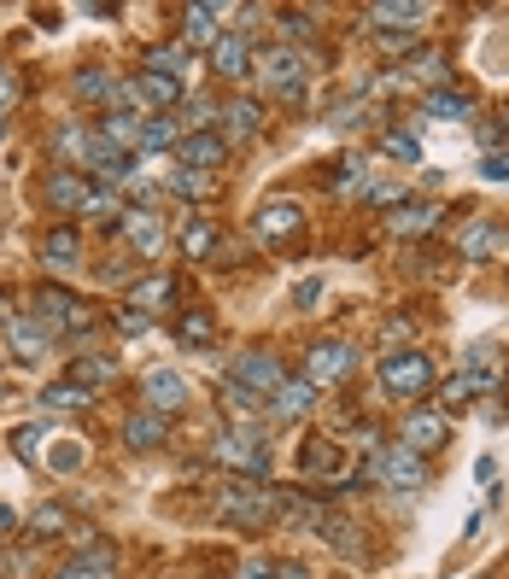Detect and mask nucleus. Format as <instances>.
<instances>
[{
	"instance_id": "obj_50",
	"label": "nucleus",
	"mask_w": 509,
	"mask_h": 579,
	"mask_svg": "<svg viewBox=\"0 0 509 579\" xmlns=\"http://www.w3.org/2000/svg\"><path fill=\"white\" fill-rule=\"evenodd\" d=\"M147 322L152 316H141L135 304H117V328H124V334H147Z\"/></svg>"
},
{
	"instance_id": "obj_44",
	"label": "nucleus",
	"mask_w": 509,
	"mask_h": 579,
	"mask_svg": "<svg viewBox=\"0 0 509 579\" xmlns=\"http://www.w3.org/2000/svg\"><path fill=\"white\" fill-rule=\"evenodd\" d=\"M42 433H47V428H19V433H12V451H19V463H42Z\"/></svg>"
},
{
	"instance_id": "obj_8",
	"label": "nucleus",
	"mask_w": 509,
	"mask_h": 579,
	"mask_svg": "<svg viewBox=\"0 0 509 579\" xmlns=\"http://www.w3.org/2000/svg\"><path fill=\"white\" fill-rule=\"evenodd\" d=\"M141 398H147V410H159V416H182L188 398H194V386H188L182 369H147L141 374Z\"/></svg>"
},
{
	"instance_id": "obj_55",
	"label": "nucleus",
	"mask_w": 509,
	"mask_h": 579,
	"mask_svg": "<svg viewBox=\"0 0 509 579\" xmlns=\"http://www.w3.org/2000/svg\"><path fill=\"white\" fill-rule=\"evenodd\" d=\"M12 100H19V82H12V71H7V65H0V112H7Z\"/></svg>"
},
{
	"instance_id": "obj_30",
	"label": "nucleus",
	"mask_w": 509,
	"mask_h": 579,
	"mask_svg": "<svg viewBox=\"0 0 509 579\" xmlns=\"http://www.w3.org/2000/svg\"><path fill=\"white\" fill-rule=\"evenodd\" d=\"M223 410H229L234 421H258V416H269V404L252 393V386H241V381L229 374V381H223Z\"/></svg>"
},
{
	"instance_id": "obj_17",
	"label": "nucleus",
	"mask_w": 509,
	"mask_h": 579,
	"mask_svg": "<svg viewBox=\"0 0 509 579\" xmlns=\"http://www.w3.org/2000/svg\"><path fill=\"white\" fill-rule=\"evenodd\" d=\"M433 223H439L433 199H398V206L386 211V234H398V241H416V234H428Z\"/></svg>"
},
{
	"instance_id": "obj_7",
	"label": "nucleus",
	"mask_w": 509,
	"mask_h": 579,
	"mask_svg": "<svg viewBox=\"0 0 509 579\" xmlns=\"http://www.w3.org/2000/svg\"><path fill=\"white\" fill-rule=\"evenodd\" d=\"M351 369H358V346H346V339H316V346L304 351V381L311 386H334V381H346Z\"/></svg>"
},
{
	"instance_id": "obj_23",
	"label": "nucleus",
	"mask_w": 509,
	"mask_h": 579,
	"mask_svg": "<svg viewBox=\"0 0 509 579\" xmlns=\"http://www.w3.org/2000/svg\"><path fill=\"white\" fill-rule=\"evenodd\" d=\"M112 574H117V561H112L106 544H94V551L82 544V551H77L71 561H65V568H59L54 579H112Z\"/></svg>"
},
{
	"instance_id": "obj_6",
	"label": "nucleus",
	"mask_w": 509,
	"mask_h": 579,
	"mask_svg": "<svg viewBox=\"0 0 509 579\" xmlns=\"http://www.w3.org/2000/svg\"><path fill=\"white\" fill-rule=\"evenodd\" d=\"M252 71H258L281 100H304V54H293V47H264V54L252 59Z\"/></svg>"
},
{
	"instance_id": "obj_49",
	"label": "nucleus",
	"mask_w": 509,
	"mask_h": 579,
	"mask_svg": "<svg viewBox=\"0 0 509 579\" xmlns=\"http://www.w3.org/2000/svg\"><path fill=\"white\" fill-rule=\"evenodd\" d=\"M281 30H287V36H299V42H311V36H316L311 12H281Z\"/></svg>"
},
{
	"instance_id": "obj_47",
	"label": "nucleus",
	"mask_w": 509,
	"mask_h": 579,
	"mask_svg": "<svg viewBox=\"0 0 509 579\" xmlns=\"http://www.w3.org/2000/svg\"><path fill=\"white\" fill-rule=\"evenodd\" d=\"M82 211H89V223H106V229H112V223H124V217H117L124 206H117L112 194H94V199H89V206H82Z\"/></svg>"
},
{
	"instance_id": "obj_3",
	"label": "nucleus",
	"mask_w": 509,
	"mask_h": 579,
	"mask_svg": "<svg viewBox=\"0 0 509 579\" xmlns=\"http://www.w3.org/2000/svg\"><path fill=\"white\" fill-rule=\"evenodd\" d=\"M381 386L393 398H428L433 393V363H428V351H386L381 357Z\"/></svg>"
},
{
	"instance_id": "obj_37",
	"label": "nucleus",
	"mask_w": 509,
	"mask_h": 579,
	"mask_svg": "<svg viewBox=\"0 0 509 579\" xmlns=\"http://www.w3.org/2000/svg\"><path fill=\"white\" fill-rule=\"evenodd\" d=\"M112 369H117L112 357H100V351H82L77 363H71V381H77V386H89V393H94L100 381H112Z\"/></svg>"
},
{
	"instance_id": "obj_52",
	"label": "nucleus",
	"mask_w": 509,
	"mask_h": 579,
	"mask_svg": "<svg viewBox=\"0 0 509 579\" xmlns=\"http://www.w3.org/2000/svg\"><path fill=\"white\" fill-rule=\"evenodd\" d=\"M481 176L486 182H509V152H491V159L481 164Z\"/></svg>"
},
{
	"instance_id": "obj_16",
	"label": "nucleus",
	"mask_w": 509,
	"mask_h": 579,
	"mask_svg": "<svg viewBox=\"0 0 509 579\" xmlns=\"http://www.w3.org/2000/svg\"><path fill=\"white\" fill-rule=\"evenodd\" d=\"M311 410H316V386L304 374H287L276 386V398H269V421H304Z\"/></svg>"
},
{
	"instance_id": "obj_38",
	"label": "nucleus",
	"mask_w": 509,
	"mask_h": 579,
	"mask_svg": "<svg viewBox=\"0 0 509 579\" xmlns=\"http://www.w3.org/2000/svg\"><path fill=\"white\" fill-rule=\"evenodd\" d=\"M404 77H410V82L421 77V82H433V89H446V77H451V59L433 47V54H421V59H410V65H404Z\"/></svg>"
},
{
	"instance_id": "obj_46",
	"label": "nucleus",
	"mask_w": 509,
	"mask_h": 579,
	"mask_svg": "<svg viewBox=\"0 0 509 579\" xmlns=\"http://www.w3.org/2000/svg\"><path fill=\"white\" fill-rule=\"evenodd\" d=\"M468 398H474V381H468V374H456V381L439 386V404H446V410H463Z\"/></svg>"
},
{
	"instance_id": "obj_11",
	"label": "nucleus",
	"mask_w": 509,
	"mask_h": 579,
	"mask_svg": "<svg viewBox=\"0 0 509 579\" xmlns=\"http://www.w3.org/2000/svg\"><path fill=\"white\" fill-rule=\"evenodd\" d=\"M304 229V211L293 206V199H269V206L252 217V234H258L264 246H281V241H293V234Z\"/></svg>"
},
{
	"instance_id": "obj_34",
	"label": "nucleus",
	"mask_w": 509,
	"mask_h": 579,
	"mask_svg": "<svg viewBox=\"0 0 509 579\" xmlns=\"http://www.w3.org/2000/svg\"><path fill=\"white\" fill-rule=\"evenodd\" d=\"M217 241H223V234H217V223H206V217L182 223V252H188V258H211Z\"/></svg>"
},
{
	"instance_id": "obj_58",
	"label": "nucleus",
	"mask_w": 509,
	"mask_h": 579,
	"mask_svg": "<svg viewBox=\"0 0 509 579\" xmlns=\"http://www.w3.org/2000/svg\"><path fill=\"white\" fill-rule=\"evenodd\" d=\"M0 579H7V556H0Z\"/></svg>"
},
{
	"instance_id": "obj_56",
	"label": "nucleus",
	"mask_w": 509,
	"mask_h": 579,
	"mask_svg": "<svg viewBox=\"0 0 509 579\" xmlns=\"http://www.w3.org/2000/svg\"><path fill=\"white\" fill-rule=\"evenodd\" d=\"M12 526H19V516H12V509H7V503H0V539H7V533H12Z\"/></svg>"
},
{
	"instance_id": "obj_60",
	"label": "nucleus",
	"mask_w": 509,
	"mask_h": 579,
	"mask_svg": "<svg viewBox=\"0 0 509 579\" xmlns=\"http://www.w3.org/2000/svg\"><path fill=\"white\" fill-rule=\"evenodd\" d=\"M0 322H7V316H0Z\"/></svg>"
},
{
	"instance_id": "obj_4",
	"label": "nucleus",
	"mask_w": 509,
	"mask_h": 579,
	"mask_svg": "<svg viewBox=\"0 0 509 579\" xmlns=\"http://www.w3.org/2000/svg\"><path fill=\"white\" fill-rule=\"evenodd\" d=\"M217 463L234 468V474H246V480H264V474H269L264 433H258V428H229L223 439H217Z\"/></svg>"
},
{
	"instance_id": "obj_1",
	"label": "nucleus",
	"mask_w": 509,
	"mask_h": 579,
	"mask_svg": "<svg viewBox=\"0 0 509 579\" xmlns=\"http://www.w3.org/2000/svg\"><path fill=\"white\" fill-rule=\"evenodd\" d=\"M229 526H246V533H264L269 521L287 509V491L281 486H258V480H229L223 498H217Z\"/></svg>"
},
{
	"instance_id": "obj_19",
	"label": "nucleus",
	"mask_w": 509,
	"mask_h": 579,
	"mask_svg": "<svg viewBox=\"0 0 509 579\" xmlns=\"http://www.w3.org/2000/svg\"><path fill=\"white\" fill-rule=\"evenodd\" d=\"M211 71L223 77V82H241V77H252V42L241 36V30L217 36V47H211Z\"/></svg>"
},
{
	"instance_id": "obj_31",
	"label": "nucleus",
	"mask_w": 509,
	"mask_h": 579,
	"mask_svg": "<svg viewBox=\"0 0 509 579\" xmlns=\"http://www.w3.org/2000/svg\"><path fill=\"white\" fill-rule=\"evenodd\" d=\"M176 339H182V346H211V339H217V316L206 311V304L182 311V322H176Z\"/></svg>"
},
{
	"instance_id": "obj_42",
	"label": "nucleus",
	"mask_w": 509,
	"mask_h": 579,
	"mask_svg": "<svg viewBox=\"0 0 509 579\" xmlns=\"http://www.w3.org/2000/svg\"><path fill=\"white\" fill-rule=\"evenodd\" d=\"M170 187H176V194H188V199H206V194H217V176H206V170H176Z\"/></svg>"
},
{
	"instance_id": "obj_39",
	"label": "nucleus",
	"mask_w": 509,
	"mask_h": 579,
	"mask_svg": "<svg viewBox=\"0 0 509 579\" xmlns=\"http://www.w3.org/2000/svg\"><path fill=\"white\" fill-rule=\"evenodd\" d=\"M71 89H77L82 100H106V106H112V89H117V82L100 71V65H82V71L71 77Z\"/></svg>"
},
{
	"instance_id": "obj_14",
	"label": "nucleus",
	"mask_w": 509,
	"mask_h": 579,
	"mask_svg": "<svg viewBox=\"0 0 509 579\" xmlns=\"http://www.w3.org/2000/svg\"><path fill=\"white\" fill-rule=\"evenodd\" d=\"M234 381H241V386H252V393H269V398H276V386L287 381V369H281V357L276 351H241V363H234Z\"/></svg>"
},
{
	"instance_id": "obj_2",
	"label": "nucleus",
	"mask_w": 509,
	"mask_h": 579,
	"mask_svg": "<svg viewBox=\"0 0 509 579\" xmlns=\"http://www.w3.org/2000/svg\"><path fill=\"white\" fill-rule=\"evenodd\" d=\"M363 480H381L386 491H421L428 486V463H421V451H410L398 439V445H381L375 456H369Z\"/></svg>"
},
{
	"instance_id": "obj_33",
	"label": "nucleus",
	"mask_w": 509,
	"mask_h": 579,
	"mask_svg": "<svg viewBox=\"0 0 509 579\" xmlns=\"http://www.w3.org/2000/svg\"><path fill=\"white\" fill-rule=\"evenodd\" d=\"M135 89H141L147 106H176V100H182V82L159 77V71H135Z\"/></svg>"
},
{
	"instance_id": "obj_51",
	"label": "nucleus",
	"mask_w": 509,
	"mask_h": 579,
	"mask_svg": "<svg viewBox=\"0 0 509 579\" xmlns=\"http://www.w3.org/2000/svg\"><path fill=\"white\" fill-rule=\"evenodd\" d=\"M269 579H311V568H304V561H269Z\"/></svg>"
},
{
	"instance_id": "obj_53",
	"label": "nucleus",
	"mask_w": 509,
	"mask_h": 579,
	"mask_svg": "<svg viewBox=\"0 0 509 579\" xmlns=\"http://www.w3.org/2000/svg\"><path fill=\"white\" fill-rule=\"evenodd\" d=\"M299 311H316V299H322V281H299Z\"/></svg>"
},
{
	"instance_id": "obj_5",
	"label": "nucleus",
	"mask_w": 509,
	"mask_h": 579,
	"mask_svg": "<svg viewBox=\"0 0 509 579\" xmlns=\"http://www.w3.org/2000/svg\"><path fill=\"white\" fill-rule=\"evenodd\" d=\"M36 322H47L54 334H82V328H94V311L71 293V287H42L36 293Z\"/></svg>"
},
{
	"instance_id": "obj_32",
	"label": "nucleus",
	"mask_w": 509,
	"mask_h": 579,
	"mask_svg": "<svg viewBox=\"0 0 509 579\" xmlns=\"http://www.w3.org/2000/svg\"><path fill=\"white\" fill-rule=\"evenodd\" d=\"M299 468L304 474H328V480H334V474H339V445H334V439H304Z\"/></svg>"
},
{
	"instance_id": "obj_54",
	"label": "nucleus",
	"mask_w": 509,
	"mask_h": 579,
	"mask_svg": "<svg viewBox=\"0 0 509 579\" xmlns=\"http://www.w3.org/2000/svg\"><path fill=\"white\" fill-rule=\"evenodd\" d=\"M234 579H269V556H252V561H241V574Z\"/></svg>"
},
{
	"instance_id": "obj_9",
	"label": "nucleus",
	"mask_w": 509,
	"mask_h": 579,
	"mask_svg": "<svg viewBox=\"0 0 509 579\" xmlns=\"http://www.w3.org/2000/svg\"><path fill=\"white\" fill-rule=\"evenodd\" d=\"M229 164V141L217 129H194V135H182V147H176V170H206V176H217V170Z\"/></svg>"
},
{
	"instance_id": "obj_13",
	"label": "nucleus",
	"mask_w": 509,
	"mask_h": 579,
	"mask_svg": "<svg viewBox=\"0 0 509 579\" xmlns=\"http://www.w3.org/2000/svg\"><path fill=\"white\" fill-rule=\"evenodd\" d=\"M504 246H509V229L491 223V217H474V223H463V234H456V258H468V264H486L491 252H504Z\"/></svg>"
},
{
	"instance_id": "obj_24",
	"label": "nucleus",
	"mask_w": 509,
	"mask_h": 579,
	"mask_svg": "<svg viewBox=\"0 0 509 579\" xmlns=\"http://www.w3.org/2000/svg\"><path fill=\"white\" fill-rule=\"evenodd\" d=\"M100 135H106V141L117 147V152H141V117L135 112H100V124H94Z\"/></svg>"
},
{
	"instance_id": "obj_35",
	"label": "nucleus",
	"mask_w": 509,
	"mask_h": 579,
	"mask_svg": "<svg viewBox=\"0 0 509 579\" xmlns=\"http://www.w3.org/2000/svg\"><path fill=\"white\" fill-rule=\"evenodd\" d=\"M42 404H47V410H89L94 393H89V386H77V381H54L42 393Z\"/></svg>"
},
{
	"instance_id": "obj_20",
	"label": "nucleus",
	"mask_w": 509,
	"mask_h": 579,
	"mask_svg": "<svg viewBox=\"0 0 509 579\" xmlns=\"http://www.w3.org/2000/svg\"><path fill=\"white\" fill-rule=\"evenodd\" d=\"M89 147H94L89 124H59L54 135H47V152L59 159V170H82V164H89Z\"/></svg>"
},
{
	"instance_id": "obj_15",
	"label": "nucleus",
	"mask_w": 509,
	"mask_h": 579,
	"mask_svg": "<svg viewBox=\"0 0 509 579\" xmlns=\"http://www.w3.org/2000/svg\"><path fill=\"white\" fill-rule=\"evenodd\" d=\"M7 346H12V357H19V363H42L47 346H54V328H47V322H36V311H30V316H12V322H7Z\"/></svg>"
},
{
	"instance_id": "obj_28",
	"label": "nucleus",
	"mask_w": 509,
	"mask_h": 579,
	"mask_svg": "<svg viewBox=\"0 0 509 579\" xmlns=\"http://www.w3.org/2000/svg\"><path fill=\"white\" fill-rule=\"evenodd\" d=\"M170 299H176V276H147V281H135V287H129V304H135L141 316L164 311Z\"/></svg>"
},
{
	"instance_id": "obj_12",
	"label": "nucleus",
	"mask_w": 509,
	"mask_h": 579,
	"mask_svg": "<svg viewBox=\"0 0 509 579\" xmlns=\"http://www.w3.org/2000/svg\"><path fill=\"white\" fill-rule=\"evenodd\" d=\"M42 199L54 211H82L94 199V187H89L82 170H47V176H42Z\"/></svg>"
},
{
	"instance_id": "obj_26",
	"label": "nucleus",
	"mask_w": 509,
	"mask_h": 579,
	"mask_svg": "<svg viewBox=\"0 0 509 579\" xmlns=\"http://www.w3.org/2000/svg\"><path fill=\"white\" fill-rule=\"evenodd\" d=\"M217 19H229V7H182V36L194 47H217Z\"/></svg>"
},
{
	"instance_id": "obj_59",
	"label": "nucleus",
	"mask_w": 509,
	"mask_h": 579,
	"mask_svg": "<svg viewBox=\"0 0 509 579\" xmlns=\"http://www.w3.org/2000/svg\"><path fill=\"white\" fill-rule=\"evenodd\" d=\"M0 135H7V117H0Z\"/></svg>"
},
{
	"instance_id": "obj_27",
	"label": "nucleus",
	"mask_w": 509,
	"mask_h": 579,
	"mask_svg": "<svg viewBox=\"0 0 509 579\" xmlns=\"http://www.w3.org/2000/svg\"><path fill=\"white\" fill-rule=\"evenodd\" d=\"M164 433H170V416H159V410H135V416L124 421V439H129L135 451L164 445Z\"/></svg>"
},
{
	"instance_id": "obj_21",
	"label": "nucleus",
	"mask_w": 509,
	"mask_h": 579,
	"mask_svg": "<svg viewBox=\"0 0 509 579\" xmlns=\"http://www.w3.org/2000/svg\"><path fill=\"white\" fill-rule=\"evenodd\" d=\"M404 445L410 451H439L446 445V416L428 410V404H416V410L404 416Z\"/></svg>"
},
{
	"instance_id": "obj_18",
	"label": "nucleus",
	"mask_w": 509,
	"mask_h": 579,
	"mask_svg": "<svg viewBox=\"0 0 509 579\" xmlns=\"http://www.w3.org/2000/svg\"><path fill=\"white\" fill-rule=\"evenodd\" d=\"M264 129V100H252V94H234L229 106H223V141L234 147V141H252V135Z\"/></svg>"
},
{
	"instance_id": "obj_43",
	"label": "nucleus",
	"mask_w": 509,
	"mask_h": 579,
	"mask_svg": "<svg viewBox=\"0 0 509 579\" xmlns=\"http://www.w3.org/2000/svg\"><path fill=\"white\" fill-rule=\"evenodd\" d=\"M182 117H152V124L141 129V147H182Z\"/></svg>"
},
{
	"instance_id": "obj_25",
	"label": "nucleus",
	"mask_w": 509,
	"mask_h": 579,
	"mask_svg": "<svg viewBox=\"0 0 509 579\" xmlns=\"http://www.w3.org/2000/svg\"><path fill=\"white\" fill-rule=\"evenodd\" d=\"M42 258L54 264V269H77L82 264V234L65 223V229H47L42 234Z\"/></svg>"
},
{
	"instance_id": "obj_36",
	"label": "nucleus",
	"mask_w": 509,
	"mask_h": 579,
	"mask_svg": "<svg viewBox=\"0 0 509 579\" xmlns=\"http://www.w3.org/2000/svg\"><path fill=\"white\" fill-rule=\"evenodd\" d=\"M421 112H428V117H451V124H456V117H468V112H474V100H468V94H456V89H433L428 100H421Z\"/></svg>"
},
{
	"instance_id": "obj_41",
	"label": "nucleus",
	"mask_w": 509,
	"mask_h": 579,
	"mask_svg": "<svg viewBox=\"0 0 509 579\" xmlns=\"http://www.w3.org/2000/svg\"><path fill=\"white\" fill-rule=\"evenodd\" d=\"M30 533H47V539H59V533H71V516H65L59 503H47V509H36V516H30Z\"/></svg>"
},
{
	"instance_id": "obj_48",
	"label": "nucleus",
	"mask_w": 509,
	"mask_h": 579,
	"mask_svg": "<svg viewBox=\"0 0 509 579\" xmlns=\"http://www.w3.org/2000/svg\"><path fill=\"white\" fill-rule=\"evenodd\" d=\"M381 147L393 152V159H404V164H421V141H416V135H386Z\"/></svg>"
},
{
	"instance_id": "obj_57",
	"label": "nucleus",
	"mask_w": 509,
	"mask_h": 579,
	"mask_svg": "<svg viewBox=\"0 0 509 579\" xmlns=\"http://www.w3.org/2000/svg\"><path fill=\"white\" fill-rule=\"evenodd\" d=\"M498 135H509V106H504V117H498Z\"/></svg>"
},
{
	"instance_id": "obj_22",
	"label": "nucleus",
	"mask_w": 509,
	"mask_h": 579,
	"mask_svg": "<svg viewBox=\"0 0 509 579\" xmlns=\"http://www.w3.org/2000/svg\"><path fill=\"white\" fill-rule=\"evenodd\" d=\"M117 229H124L129 234V241H135V252H141V258H159V252H164V223H159V211H124V223H117Z\"/></svg>"
},
{
	"instance_id": "obj_10",
	"label": "nucleus",
	"mask_w": 509,
	"mask_h": 579,
	"mask_svg": "<svg viewBox=\"0 0 509 579\" xmlns=\"http://www.w3.org/2000/svg\"><path fill=\"white\" fill-rule=\"evenodd\" d=\"M363 19L375 24V30H386V36H421V24H428V7H416V0H375Z\"/></svg>"
},
{
	"instance_id": "obj_29",
	"label": "nucleus",
	"mask_w": 509,
	"mask_h": 579,
	"mask_svg": "<svg viewBox=\"0 0 509 579\" xmlns=\"http://www.w3.org/2000/svg\"><path fill=\"white\" fill-rule=\"evenodd\" d=\"M141 71H159V77H188V42H164V47H147L141 54Z\"/></svg>"
},
{
	"instance_id": "obj_40",
	"label": "nucleus",
	"mask_w": 509,
	"mask_h": 579,
	"mask_svg": "<svg viewBox=\"0 0 509 579\" xmlns=\"http://www.w3.org/2000/svg\"><path fill=\"white\" fill-rule=\"evenodd\" d=\"M316 533L328 539L339 556H358V539H363V533H358V526H351V521H334V516H322V526H316Z\"/></svg>"
},
{
	"instance_id": "obj_45",
	"label": "nucleus",
	"mask_w": 509,
	"mask_h": 579,
	"mask_svg": "<svg viewBox=\"0 0 509 579\" xmlns=\"http://www.w3.org/2000/svg\"><path fill=\"white\" fill-rule=\"evenodd\" d=\"M47 463H54L59 474H77L82 468V445H77V439H59V445L47 451Z\"/></svg>"
}]
</instances>
